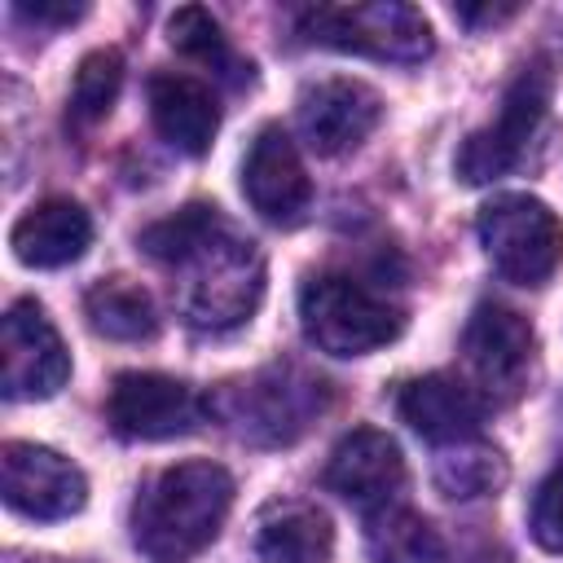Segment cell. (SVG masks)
Wrapping results in <instances>:
<instances>
[{
	"label": "cell",
	"instance_id": "24",
	"mask_svg": "<svg viewBox=\"0 0 563 563\" xmlns=\"http://www.w3.org/2000/svg\"><path fill=\"white\" fill-rule=\"evenodd\" d=\"M528 528L532 541L550 554H563V466H554L537 493H532V510H528Z\"/></svg>",
	"mask_w": 563,
	"mask_h": 563
},
{
	"label": "cell",
	"instance_id": "13",
	"mask_svg": "<svg viewBox=\"0 0 563 563\" xmlns=\"http://www.w3.org/2000/svg\"><path fill=\"white\" fill-rule=\"evenodd\" d=\"M242 194L268 224L290 229L308 216L312 180H308V167H303L295 141L277 123L260 128V136L251 141L246 163H242Z\"/></svg>",
	"mask_w": 563,
	"mask_h": 563
},
{
	"label": "cell",
	"instance_id": "18",
	"mask_svg": "<svg viewBox=\"0 0 563 563\" xmlns=\"http://www.w3.org/2000/svg\"><path fill=\"white\" fill-rule=\"evenodd\" d=\"M334 554V523L312 501H277L264 510L255 528V559L260 563H330Z\"/></svg>",
	"mask_w": 563,
	"mask_h": 563
},
{
	"label": "cell",
	"instance_id": "4",
	"mask_svg": "<svg viewBox=\"0 0 563 563\" xmlns=\"http://www.w3.org/2000/svg\"><path fill=\"white\" fill-rule=\"evenodd\" d=\"M299 35L321 48L361 53L374 62L413 66L431 57V22L413 4L374 0V4H312L299 13Z\"/></svg>",
	"mask_w": 563,
	"mask_h": 563
},
{
	"label": "cell",
	"instance_id": "20",
	"mask_svg": "<svg viewBox=\"0 0 563 563\" xmlns=\"http://www.w3.org/2000/svg\"><path fill=\"white\" fill-rule=\"evenodd\" d=\"M167 40H172L176 53L194 57L198 66H207V70H211L216 79H224L229 88L251 84V62H242V57L233 53L229 35L220 31V22H216L207 9H198V4L176 9L172 22H167Z\"/></svg>",
	"mask_w": 563,
	"mask_h": 563
},
{
	"label": "cell",
	"instance_id": "11",
	"mask_svg": "<svg viewBox=\"0 0 563 563\" xmlns=\"http://www.w3.org/2000/svg\"><path fill=\"white\" fill-rule=\"evenodd\" d=\"M532 352H537L532 325L506 303H479L462 330V356H466L479 391L501 396V400L523 391Z\"/></svg>",
	"mask_w": 563,
	"mask_h": 563
},
{
	"label": "cell",
	"instance_id": "9",
	"mask_svg": "<svg viewBox=\"0 0 563 563\" xmlns=\"http://www.w3.org/2000/svg\"><path fill=\"white\" fill-rule=\"evenodd\" d=\"M106 422L123 440H176L207 422V400L180 378L128 369L110 383Z\"/></svg>",
	"mask_w": 563,
	"mask_h": 563
},
{
	"label": "cell",
	"instance_id": "5",
	"mask_svg": "<svg viewBox=\"0 0 563 563\" xmlns=\"http://www.w3.org/2000/svg\"><path fill=\"white\" fill-rule=\"evenodd\" d=\"M479 246L515 286H545L563 264V224L532 194H497L479 207Z\"/></svg>",
	"mask_w": 563,
	"mask_h": 563
},
{
	"label": "cell",
	"instance_id": "3",
	"mask_svg": "<svg viewBox=\"0 0 563 563\" xmlns=\"http://www.w3.org/2000/svg\"><path fill=\"white\" fill-rule=\"evenodd\" d=\"M299 325L330 356H365L405 330V312L347 273H317L299 286Z\"/></svg>",
	"mask_w": 563,
	"mask_h": 563
},
{
	"label": "cell",
	"instance_id": "2",
	"mask_svg": "<svg viewBox=\"0 0 563 563\" xmlns=\"http://www.w3.org/2000/svg\"><path fill=\"white\" fill-rule=\"evenodd\" d=\"M233 506V475L216 462H176L141 484L132 501V541L150 563H189L202 554Z\"/></svg>",
	"mask_w": 563,
	"mask_h": 563
},
{
	"label": "cell",
	"instance_id": "7",
	"mask_svg": "<svg viewBox=\"0 0 563 563\" xmlns=\"http://www.w3.org/2000/svg\"><path fill=\"white\" fill-rule=\"evenodd\" d=\"M321 409H325V383L290 365L260 369L224 391V413L233 431L255 444H286L303 435Z\"/></svg>",
	"mask_w": 563,
	"mask_h": 563
},
{
	"label": "cell",
	"instance_id": "1",
	"mask_svg": "<svg viewBox=\"0 0 563 563\" xmlns=\"http://www.w3.org/2000/svg\"><path fill=\"white\" fill-rule=\"evenodd\" d=\"M136 246L176 273V308L194 330L220 334L251 321L264 295V260L220 207L189 202L141 229Z\"/></svg>",
	"mask_w": 563,
	"mask_h": 563
},
{
	"label": "cell",
	"instance_id": "12",
	"mask_svg": "<svg viewBox=\"0 0 563 563\" xmlns=\"http://www.w3.org/2000/svg\"><path fill=\"white\" fill-rule=\"evenodd\" d=\"M321 484L343 497L347 506H356L361 515H374L383 506H396L400 493H405V457L396 449V440L378 427H356L347 431L325 471H321Z\"/></svg>",
	"mask_w": 563,
	"mask_h": 563
},
{
	"label": "cell",
	"instance_id": "15",
	"mask_svg": "<svg viewBox=\"0 0 563 563\" xmlns=\"http://www.w3.org/2000/svg\"><path fill=\"white\" fill-rule=\"evenodd\" d=\"M396 413L431 444H466L484 427V400L453 374H422L396 391Z\"/></svg>",
	"mask_w": 563,
	"mask_h": 563
},
{
	"label": "cell",
	"instance_id": "19",
	"mask_svg": "<svg viewBox=\"0 0 563 563\" xmlns=\"http://www.w3.org/2000/svg\"><path fill=\"white\" fill-rule=\"evenodd\" d=\"M365 550L374 563H449L444 537L400 501L365 515Z\"/></svg>",
	"mask_w": 563,
	"mask_h": 563
},
{
	"label": "cell",
	"instance_id": "17",
	"mask_svg": "<svg viewBox=\"0 0 563 563\" xmlns=\"http://www.w3.org/2000/svg\"><path fill=\"white\" fill-rule=\"evenodd\" d=\"M92 242V220L75 198H44L9 233L13 255L26 268H62L75 264Z\"/></svg>",
	"mask_w": 563,
	"mask_h": 563
},
{
	"label": "cell",
	"instance_id": "21",
	"mask_svg": "<svg viewBox=\"0 0 563 563\" xmlns=\"http://www.w3.org/2000/svg\"><path fill=\"white\" fill-rule=\"evenodd\" d=\"M84 308H88V325L119 343H141V339H154V330H158L154 299L136 282H123V277L92 286Z\"/></svg>",
	"mask_w": 563,
	"mask_h": 563
},
{
	"label": "cell",
	"instance_id": "10",
	"mask_svg": "<svg viewBox=\"0 0 563 563\" xmlns=\"http://www.w3.org/2000/svg\"><path fill=\"white\" fill-rule=\"evenodd\" d=\"M0 493H4L9 510L40 519V523H53V519H70L84 510L88 479L57 449L9 440L0 449Z\"/></svg>",
	"mask_w": 563,
	"mask_h": 563
},
{
	"label": "cell",
	"instance_id": "23",
	"mask_svg": "<svg viewBox=\"0 0 563 563\" xmlns=\"http://www.w3.org/2000/svg\"><path fill=\"white\" fill-rule=\"evenodd\" d=\"M501 479H506L501 453L488 449V444H475V440L449 444V453L435 462V484H440L444 497H462V501H466V497H484V493H493Z\"/></svg>",
	"mask_w": 563,
	"mask_h": 563
},
{
	"label": "cell",
	"instance_id": "25",
	"mask_svg": "<svg viewBox=\"0 0 563 563\" xmlns=\"http://www.w3.org/2000/svg\"><path fill=\"white\" fill-rule=\"evenodd\" d=\"M18 18H31V22H48V26H66L75 18H84V4H70V0H18L13 4Z\"/></svg>",
	"mask_w": 563,
	"mask_h": 563
},
{
	"label": "cell",
	"instance_id": "14",
	"mask_svg": "<svg viewBox=\"0 0 563 563\" xmlns=\"http://www.w3.org/2000/svg\"><path fill=\"white\" fill-rule=\"evenodd\" d=\"M299 132L308 150L334 158L356 150L383 119V97L361 79H317L299 92Z\"/></svg>",
	"mask_w": 563,
	"mask_h": 563
},
{
	"label": "cell",
	"instance_id": "8",
	"mask_svg": "<svg viewBox=\"0 0 563 563\" xmlns=\"http://www.w3.org/2000/svg\"><path fill=\"white\" fill-rule=\"evenodd\" d=\"M70 378V352L35 299L9 303L0 321V387L4 400H48Z\"/></svg>",
	"mask_w": 563,
	"mask_h": 563
},
{
	"label": "cell",
	"instance_id": "6",
	"mask_svg": "<svg viewBox=\"0 0 563 563\" xmlns=\"http://www.w3.org/2000/svg\"><path fill=\"white\" fill-rule=\"evenodd\" d=\"M550 88H554V79H550V66H545V62L523 66V70L506 84L497 119L484 123V128H475V132L462 141V150H457V158H453V172H457L466 185H488V180L506 176L510 167H519V158L528 154L537 128L545 123Z\"/></svg>",
	"mask_w": 563,
	"mask_h": 563
},
{
	"label": "cell",
	"instance_id": "16",
	"mask_svg": "<svg viewBox=\"0 0 563 563\" xmlns=\"http://www.w3.org/2000/svg\"><path fill=\"white\" fill-rule=\"evenodd\" d=\"M150 119L158 128V136L167 145H176L180 154H207L220 128V106L211 97V88L194 75H176L163 70L150 79Z\"/></svg>",
	"mask_w": 563,
	"mask_h": 563
},
{
	"label": "cell",
	"instance_id": "22",
	"mask_svg": "<svg viewBox=\"0 0 563 563\" xmlns=\"http://www.w3.org/2000/svg\"><path fill=\"white\" fill-rule=\"evenodd\" d=\"M123 88V57L114 48H92L70 84V101H66V123L70 128H92L110 114L114 97Z\"/></svg>",
	"mask_w": 563,
	"mask_h": 563
}]
</instances>
